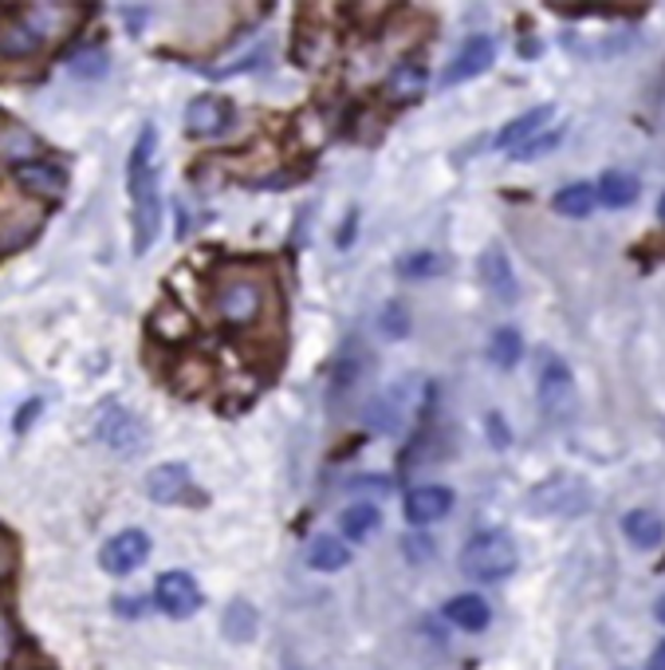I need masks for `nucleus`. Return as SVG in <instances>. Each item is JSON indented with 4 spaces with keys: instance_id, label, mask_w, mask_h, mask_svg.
<instances>
[{
    "instance_id": "a18cd8bd",
    "label": "nucleus",
    "mask_w": 665,
    "mask_h": 670,
    "mask_svg": "<svg viewBox=\"0 0 665 670\" xmlns=\"http://www.w3.org/2000/svg\"><path fill=\"white\" fill-rule=\"evenodd\" d=\"M657 217H662V226H665V194H662V202H657Z\"/></svg>"
},
{
    "instance_id": "ddd939ff",
    "label": "nucleus",
    "mask_w": 665,
    "mask_h": 670,
    "mask_svg": "<svg viewBox=\"0 0 665 670\" xmlns=\"http://www.w3.org/2000/svg\"><path fill=\"white\" fill-rule=\"evenodd\" d=\"M146 331H150L158 343H165V348H182V343H189L197 336V324L177 300H158V308H153L150 320H146Z\"/></svg>"
},
{
    "instance_id": "dca6fc26",
    "label": "nucleus",
    "mask_w": 665,
    "mask_h": 670,
    "mask_svg": "<svg viewBox=\"0 0 665 670\" xmlns=\"http://www.w3.org/2000/svg\"><path fill=\"white\" fill-rule=\"evenodd\" d=\"M481 280H484V289H489L496 300H504V304H512V300H516L520 284H516V268H512L504 245H489L481 253Z\"/></svg>"
},
{
    "instance_id": "c85d7f7f",
    "label": "nucleus",
    "mask_w": 665,
    "mask_h": 670,
    "mask_svg": "<svg viewBox=\"0 0 665 670\" xmlns=\"http://www.w3.org/2000/svg\"><path fill=\"white\" fill-rule=\"evenodd\" d=\"M67 68H72L75 75H83V80H102L107 68H111V56H107L102 44H79V48L67 56Z\"/></svg>"
},
{
    "instance_id": "f257e3e1",
    "label": "nucleus",
    "mask_w": 665,
    "mask_h": 670,
    "mask_svg": "<svg viewBox=\"0 0 665 670\" xmlns=\"http://www.w3.org/2000/svg\"><path fill=\"white\" fill-rule=\"evenodd\" d=\"M126 186H131L134 214V253L146 257L162 229V182H158V126L146 123L126 162Z\"/></svg>"
},
{
    "instance_id": "20e7f679",
    "label": "nucleus",
    "mask_w": 665,
    "mask_h": 670,
    "mask_svg": "<svg viewBox=\"0 0 665 670\" xmlns=\"http://www.w3.org/2000/svg\"><path fill=\"white\" fill-rule=\"evenodd\" d=\"M95 438L123 458H138L146 450V442H150L143 418L134 411H126L123 402H107L102 406L99 418H95Z\"/></svg>"
},
{
    "instance_id": "c9c22d12",
    "label": "nucleus",
    "mask_w": 665,
    "mask_h": 670,
    "mask_svg": "<svg viewBox=\"0 0 665 670\" xmlns=\"http://www.w3.org/2000/svg\"><path fill=\"white\" fill-rule=\"evenodd\" d=\"M382 331H386L390 340H402V336L409 331V312L402 308L398 300H394V304H386V312H382Z\"/></svg>"
},
{
    "instance_id": "2f4dec72",
    "label": "nucleus",
    "mask_w": 665,
    "mask_h": 670,
    "mask_svg": "<svg viewBox=\"0 0 665 670\" xmlns=\"http://www.w3.org/2000/svg\"><path fill=\"white\" fill-rule=\"evenodd\" d=\"M524 355V340L516 328H496L489 340V360L496 363V367H516Z\"/></svg>"
},
{
    "instance_id": "6ab92c4d",
    "label": "nucleus",
    "mask_w": 665,
    "mask_h": 670,
    "mask_svg": "<svg viewBox=\"0 0 665 670\" xmlns=\"http://www.w3.org/2000/svg\"><path fill=\"white\" fill-rule=\"evenodd\" d=\"M44 44H40V36H36V32L28 28V24L21 21V12H16V16H4V21H0V56H4V60H32V56L40 52Z\"/></svg>"
},
{
    "instance_id": "9b49d317",
    "label": "nucleus",
    "mask_w": 665,
    "mask_h": 670,
    "mask_svg": "<svg viewBox=\"0 0 665 670\" xmlns=\"http://www.w3.org/2000/svg\"><path fill=\"white\" fill-rule=\"evenodd\" d=\"M146 557H150V536H146L143 528H126V533L111 536V540L102 545L99 564H102V572H111V576H131V572H138V568L146 564Z\"/></svg>"
},
{
    "instance_id": "7ed1b4c3",
    "label": "nucleus",
    "mask_w": 665,
    "mask_h": 670,
    "mask_svg": "<svg viewBox=\"0 0 665 670\" xmlns=\"http://www.w3.org/2000/svg\"><path fill=\"white\" fill-rule=\"evenodd\" d=\"M516 568H520V552L508 533H477L460 548V572L469 580H481V584L508 580Z\"/></svg>"
},
{
    "instance_id": "2eb2a0df",
    "label": "nucleus",
    "mask_w": 665,
    "mask_h": 670,
    "mask_svg": "<svg viewBox=\"0 0 665 670\" xmlns=\"http://www.w3.org/2000/svg\"><path fill=\"white\" fill-rule=\"evenodd\" d=\"M406 521L409 525H433V521H441V516H450L453 509V489L450 485H414L406 494Z\"/></svg>"
},
{
    "instance_id": "a878e982",
    "label": "nucleus",
    "mask_w": 665,
    "mask_h": 670,
    "mask_svg": "<svg viewBox=\"0 0 665 670\" xmlns=\"http://www.w3.org/2000/svg\"><path fill=\"white\" fill-rule=\"evenodd\" d=\"M599 202L611 209H626V206H635L638 194H642V186H638V178L635 174H626V170H606L603 182H599Z\"/></svg>"
},
{
    "instance_id": "e433bc0d",
    "label": "nucleus",
    "mask_w": 665,
    "mask_h": 670,
    "mask_svg": "<svg viewBox=\"0 0 665 670\" xmlns=\"http://www.w3.org/2000/svg\"><path fill=\"white\" fill-rule=\"evenodd\" d=\"M406 557L414 560V564H421V560H433V540H418V536H409L406 540Z\"/></svg>"
},
{
    "instance_id": "6e6552de",
    "label": "nucleus",
    "mask_w": 665,
    "mask_h": 670,
    "mask_svg": "<svg viewBox=\"0 0 665 670\" xmlns=\"http://www.w3.org/2000/svg\"><path fill=\"white\" fill-rule=\"evenodd\" d=\"M540 406L547 418L563 423V418H571L579 411V391H575V379H571V367L552 355V360L543 363L540 371Z\"/></svg>"
},
{
    "instance_id": "4468645a",
    "label": "nucleus",
    "mask_w": 665,
    "mask_h": 670,
    "mask_svg": "<svg viewBox=\"0 0 665 670\" xmlns=\"http://www.w3.org/2000/svg\"><path fill=\"white\" fill-rule=\"evenodd\" d=\"M492 63H496V44H492V36H472V40L460 44V52L450 60L441 83H445V87H457V83L472 80V75L489 72Z\"/></svg>"
},
{
    "instance_id": "bb28decb",
    "label": "nucleus",
    "mask_w": 665,
    "mask_h": 670,
    "mask_svg": "<svg viewBox=\"0 0 665 670\" xmlns=\"http://www.w3.org/2000/svg\"><path fill=\"white\" fill-rule=\"evenodd\" d=\"M367 363H370L367 351H355V348L343 351V355H338V363H335V375H331V394L355 391L358 379L367 375Z\"/></svg>"
},
{
    "instance_id": "5701e85b",
    "label": "nucleus",
    "mask_w": 665,
    "mask_h": 670,
    "mask_svg": "<svg viewBox=\"0 0 665 670\" xmlns=\"http://www.w3.org/2000/svg\"><path fill=\"white\" fill-rule=\"evenodd\" d=\"M426 87H430V72H426L421 63H414V60L398 63V68L390 72V80H386V95L394 99V103H414V99H421Z\"/></svg>"
},
{
    "instance_id": "f8f14e48",
    "label": "nucleus",
    "mask_w": 665,
    "mask_h": 670,
    "mask_svg": "<svg viewBox=\"0 0 665 670\" xmlns=\"http://www.w3.org/2000/svg\"><path fill=\"white\" fill-rule=\"evenodd\" d=\"M153 604H158L165 616L189 619L201 608V588H197V580L189 576V572H165V576H158V584H153Z\"/></svg>"
},
{
    "instance_id": "393cba45",
    "label": "nucleus",
    "mask_w": 665,
    "mask_h": 670,
    "mask_svg": "<svg viewBox=\"0 0 665 670\" xmlns=\"http://www.w3.org/2000/svg\"><path fill=\"white\" fill-rule=\"evenodd\" d=\"M623 533L635 548H657L665 540V521L650 509H635L623 516Z\"/></svg>"
},
{
    "instance_id": "1a4fd4ad",
    "label": "nucleus",
    "mask_w": 665,
    "mask_h": 670,
    "mask_svg": "<svg viewBox=\"0 0 665 670\" xmlns=\"http://www.w3.org/2000/svg\"><path fill=\"white\" fill-rule=\"evenodd\" d=\"M194 474H189L185 462L153 465L150 474H146V497L158 501V505H201L205 497L194 494Z\"/></svg>"
},
{
    "instance_id": "a19ab883",
    "label": "nucleus",
    "mask_w": 665,
    "mask_h": 670,
    "mask_svg": "<svg viewBox=\"0 0 665 670\" xmlns=\"http://www.w3.org/2000/svg\"><path fill=\"white\" fill-rule=\"evenodd\" d=\"M123 12H126V28H131V32L143 28V21L150 16V12H146L143 4H131V9H123Z\"/></svg>"
},
{
    "instance_id": "a211bd4d",
    "label": "nucleus",
    "mask_w": 665,
    "mask_h": 670,
    "mask_svg": "<svg viewBox=\"0 0 665 670\" xmlns=\"http://www.w3.org/2000/svg\"><path fill=\"white\" fill-rule=\"evenodd\" d=\"M552 119H555V107H552V103H540V107H532V111H524L520 119H512V123L504 126L501 134H496V143H492V146H496V150H508V155H512L516 146L532 143L535 134H540L543 126L552 123Z\"/></svg>"
},
{
    "instance_id": "7c9ffc66",
    "label": "nucleus",
    "mask_w": 665,
    "mask_h": 670,
    "mask_svg": "<svg viewBox=\"0 0 665 670\" xmlns=\"http://www.w3.org/2000/svg\"><path fill=\"white\" fill-rule=\"evenodd\" d=\"M225 635L233 643H248L256 639V608L248 599H233L225 611Z\"/></svg>"
},
{
    "instance_id": "473e14b6",
    "label": "nucleus",
    "mask_w": 665,
    "mask_h": 670,
    "mask_svg": "<svg viewBox=\"0 0 665 670\" xmlns=\"http://www.w3.org/2000/svg\"><path fill=\"white\" fill-rule=\"evenodd\" d=\"M441 272V257L430 253V248H421V253H409V257L398 260V277L406 280H430Z\"/></svg>"
},
{
    "instance_id": "39448f33",
    "label": "nucleus",
    "mask_w": 665,
    "mask_h": 670,
    "mask_svg": "<svg viewBox=\"0 0 665 670\" xmlns=\"http://www.w3.org/2000/svg\"><path fill=\"white\" fill-rule=\"evenodd\" d=\"M48 206H40L36 197H0V257L16 253L40 233Z\"/></svg>"
},
{
    "instance_id": "4be33fe9",
    "label": "nucleus",
    "mask_w": 665,
    "mask_h": 670,
    "mask_svg": "<svg viewBox=\"0 0 665 670\" xmlns=\"http://www.w3.org/2000/svg\"><path fill=\"white\" fill-rule=\"evenodd\" d=\"M36 155H40V138L28 126L0 119V158L12 166H24V162H36Z\"/></svg>"
},
{
    "instance_id": "423d86ee",
    "label": "nucleus",
    "mask_w": 665,
    "mask_h": 670,
    "mask_svg": "<svg viewBox=\"0 0 665 670\" xmlns=\"http://www.w3.org/2000/svg\"><path fill=\"white\" fill-rule=\"evenodd\" d=\"M587 505H591V494H587V485L571 474L547 477V482L535 485L532 497H528V509L540 516H579Z\"/></svg>"
},
{
    "instance_id": "37998d69",
    "label": "nucleus",
    "mask_w": 665,
    "mask_h": 670,
    "mask_svg": "<svg viewBox=\"0 0 665 670\" xmlns=\"http://www.w3.org/2000/svg\"><path fill=\"white\" fill-rule=\"evenodd\" d=\"M645 670H665V643H657V647H654V655H650Z\"/></svg>"
},
{
    "instance_id": "cd10ccee",
    "label": "nucleus",
    "mask_w": 665,
    "mask_h": 670,
    "mask_svg": "<svg viewBox=\"0 0 665 670\" xmlns=\"http://www.w3.org/2000/svg\"><path fill=\"white\" fill-rule=\"evenodd\" d=\"M594 202H599V194H594V186H587V182H571V186H563L559 194L552 197L555 214H563V217H591Z\"/></svg>"
},
{
    "instance_id": "9d476101",
    "label": "nucleus",
    "mask_w": 665,
    "mask_h": 670,
    "mask_svg": "<svg viewBox=\"0 0 665 670\" xmlns=\"http://www.w3.org/2000/svg\"><path fill=\"white\" fill-rule=\"evenodd\" d=\"M236 123V111L221 95H197L194 103L185 107V134L189 138H225Z\"/></svg>"
},
{
    "instance_id": "412c9836",
    "label": "nucleus",
    "mask_w": 665,
    "mask_h": 670,
    "mask_svg": "<svg viewBox=\"0 0 665 670\" xmlns=\"http://www.w3.org/2000/svg\"><path fill=\"white\" fill-rule=\"evenodd\" d=\"M347 564H350V548L343 536L335 533L311 536V545H307V568H316V572H343Z\"/></svg>"
},
{
    "instance_id": "f3484780",
    "label": "nucleus",
    "mask_w": 665,
    "mask_h": 670,
    "mask_svg": "<svg viewBox=\"0 0 665 670\" xmlns=\"http://www.w3.org/2000/svg\"><path fill=\"white\" fill-rule=\"evenodd\" d=\"M16 182H21L24 190H28V197H36V202H56V197H63V190H67V178H63L60 166H51V162H24L16 166Z\"/></svg>"
},
{
    "instance_id": "ea45409f",
    "label": "nucleus",
    "mask_w": 665,
    "mask_h": 670,
    "mask_svg": "<svg viewBox=\"0 0 665 670\" xmlns=\"http://www.w3.org/2000/svg\"><path fill=\"white\" fill-rule=\"evenodd\" d=\"M9 655H12V623L0 611V659H9Z\"/></svg>"
},
{
    "instance_id": "c756f323",
    "label": "nucleus",
    "mask_w": 665,
    "mask_h": 670,
    "mask_svg": "<svg viewBox=\"0 0 665 670\" xmlns=\"http://www.w3.org/2000/svg\"><path fill=\"white\" fill-rule=\"evenodd\" d=\"M209 379H213L209 360H182L174 371V387H177V394H185V399L209 391Z\"/></svg>"
},
{
    "instance_id": "0eeeda50",
    "label": "nucleus",
    "mask_w": 665,
    "mask_h": 670,
    "mask_svg": "<svg viewBox=\"0 0 665 670\" xmlns=\"http://www.w3.org/2000/svg\"><path fill=\"white\" fill-rule=\"evenodd\" d=\"M21 21L28 24V28L40 36L44 48H48V44H63L75 28H79L83 9L79 4H63V0H51V4L44 0V4H28V9H21Z\"/></svg>"
},
{
    "instance_id": "58836bf2",
    "label": "nucleus",
    "mask_w": 665,
    "mask_h": 670,
    "mask_svg": "<svg viewBox=\"0 0 665 670\" xmlns=\"http://www.w3.org/2000/svg\"><path fill=\"white\" fill-rule=\"evenodd\" d=\"M489 438H492L496 446H501V450L508 446V430H504V418H501V414H489Z\"/></svg>"
},
{
    "instance_id": "c03bdc74",
    "label": "nucleus",
    "mask_w": 665,
    "mask_h": 670,
    "mask_svg": "<svg viewBox=\"0 0 665 670\" xmlns=\"http://www.w3.org/2000/svg\"><path fill=\"white\" fill-rule=\"evenodd\" d=\"M654 616H657V619H662V623H665V596H662V599H657V608H654Z\"/></svg>"
},
{
    "instance_id": "72a5a7b5",
    "label": "nucleus",
    "mask_w": 665,
    "mask_h": 670,
    "mask_svg": "<svg viewBox=\"0 0 665 670\" xmlns=\"http://www.w3.org/2000/svg\"><path fill=\"white\" fill-rule=\"evenodd\" d=\"M16 568H21V540L0 525V584H9L16 576Z\"/></svg>"
},
{
    "instance_id": "4c0bfd02",
    "label": "nucleus",
    "mask_w": 665,
    "mask_h": 670,
    "mask_svg": "<svg viewBox=\"0 0 665 670\" xmlns=\"http://www.w3.org/2000/svg\"><path fill=\"white\" fill-rule=\"evenodd\" d=\"M40 411H44V402H40V399H28V402H24V411H16V434L28 430L32 418H36Z\"/></svg>"
},
{
    "instance_id": "79ce46f5",
    "label": "nucleus",
    "mask_w": 665,
    "mask_h": 670,
    "mask_svg": "<svg viewBox=\"0 0 665 670\" xmlns=\"http://www.w3.org/2000/svg\"><path fill=\"white\" fill-rule=\"evenodd\" d=\"M355 221H358V214H355V209H350L347 226H343V233H338V248H347L350 241H355Z\"/></svg>"
},
{
    "instance_id": "aec40b11",
    "label": "nucleus",
    "mask_w": 665,
    "mask_h": 670,
    "mask_svg": "<svg viewBox=\"0 0 665 670\" xmlns=\"http://www.w3.org/2000/svg\"><path fill=\"white\" fill-rule=\"evenodd\" d=\"M379 528H382V513H379V505H370V501H355V505H347L343 516H338V533H343V540H350V545H367Z\"/></svg>"
},
{
    "instance_id": "f03ea898",
    "label": "nucleus",
    "mask_w": 665,
    "mask_h": 670,
    "mask_svg": "<svg viewBox=\"0 0 665 670\" xmlns=\"http://www.w3.org/2000/svg\"><path fill=\"white\" fill-rule=\"evenodd\" d=\"M209 296H213L217 316H221L229 328L248 331L260 324V316H264L272 289H268V280L260 277V272H253V268L225 265L213 277V284H209Z\"/></svg>"
},
{
    "instance_id": "f704fd0d",
    "label": "nucleus",
    "mask_w": 665,
    "mask_h": 670,
    "mask_svg": "<svg viewBox=\"0 0 665 670\" xmlns=\"http://www.w3.org/2000/svg\"><path fill=\"white\" fill-rule=\"evenodd\" d=\"M559 138H563L559 131H555V134H535L532 143L516 146V150H512V158H516V162H535V158L552 155L555 146H559Z\"/></svg>"
},
{
    "instance_id": "b1692460",
    "label": "nucleus",
    "mask_w": 665,
    "mask_h": 670,
    "mask_svg": "<svg viewBox=\"0 0 665 670\" xmlns=\"http://www.w3.org/2000/svg\"><path fill=\"white\" fill-rule=\"evenodd\" d=\"M445 619H450L453 628L460 631H484L489 628V604H484L481 596H472V592H465V596H453L450 604H445Z\"/></svg>"
}]
</instances>
